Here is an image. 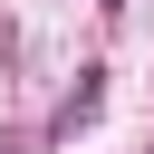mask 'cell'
Masks as SVG:
<instances>
[{"instance_id":"obj_1","label":"cell","mask_w":154,"mask_h":154,"mask_svg":"<svg viewBox=\"0 0 154 154\" xmlns=\"http://www.w3.org/2000/svg\"><path fill=\"white\" fill-rule=\"evenodd\" d=\"M96 96H106V87H96V67H87V77H77V96H67V116H58V125H87V116H96Z\"/></svg>"}]
</instances>
